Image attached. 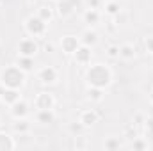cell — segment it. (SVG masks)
I'll return each instance as SVG.
<instances>
[{"instance_id": "27", "label": "cell", "mask_w": 153, "mask_h": 151, "mask_svg": "<svg viewBox=\"0 0 153 151\" xmlns=\"http://www.w3.org/2000/svg\"><path fill=\"white\" fill-rule=\"evenodd\" d=\"M107 55H109L111 59H116V57H119V46H116V44L109 46V50H107Z\"/></svg>"}, {"instance_id": "28", "label": "cell", "mask_w": 153, "mask_h": 151, "mask_svg": "<svg viewBox=\"0 0 153 151\" xmlns=\"http://www.w3.org/2000/svg\"><path fill=\"white\" fill-rule=\"evenodd\" d=\"M146 50H148L150 53H153V38L146 39Z\"/></svg>"}, {"instance_id": "18", "label": "cell", "mask_w": 153, "mask_h": 151, "mask_svg": "<svg viewBox=\"0 0 153 151\" xmlns=\"http://www.w3.org/2000/svg\"><path fill=\"white\" fill-rule=\"evenodd\" d=\"M14 150V141L7 133H0V151H9Z\"/></svg>"}, {"instance_id": "33", "label": "cell", "mask_w": 153, "mask_h": 151, "mask_svg": "<svg viewBox=\"0 0 153 151\" xmlns=\"http://www.w3.org/2000/svg\"><path fill=\"white\" fill-rule=\"evenodd\" d=\"M100 2H103V0H100Z\"/></svg>"}, {"instance_id": "6", "label": "cell", "mask_w": 153, "mask_h": 151, "mask_svg": "<svg viewBox=\"0 0 153 151\" xmlns=\"http://www.w3.org/2000/svg\"><path fill=\"white\" fill-rule=\"evenodd\" d=\"M34 105H36L38 110H43V109H53L55 100H53V96L48 94V93H39L38 96H36V100H34Z\"/></svg>"}, {"instance_id": "16", "label": "cell", "mask_w": 153, "mask_h": 151, "mask_svg": "<svg viewBox=\"0 0 153 151\" xmlns=\"http://www.w3.org/2000/svg\"><path fill=\"white\" fill-rule=\"evenodd\" d=\"M16 64H18L25 73H29V71H32V70H34V57L20 55V57H18V61H16Z\"/></svg>"}, {"instance_id": "11", "label": "cell", "mask_w": 153, "mask_h": 151, "mask_svg": "<svg viewBox=\"0 0 153 151\" xmlns=\"http://www.w3.org/2000/svg\"><path fill=\"white\" fill-rule=\"evenodd\" d=\"M98 117H100V114L96 112V110H84V112L80 114V123L87 128V126H93L94 123H98Z\"/></svg>"}, {"instance_id": "29", "label": "cell", "mask_w": 153, "mask_h": 151, "mask_svg": "<svg viewBox=\"0 0 153 151\" xmlns=\"http://www.w3.org/2000/svg\"><path fill=\"white\" fill-rule=\"evenodd\" d=\"M100 4H102L100 0H89V5H91V9H96Z\"/></svg>"}, {"instance_id": "17", "label": "cell", "mask_w": 153, "mask_h": 151, "mask_svg": "<svg viewBox=\"0 0 153 151\" xmlns=\"http://www.w3.org/2000/svg\"><path fill=\"white\" fill-rule=\"evenodd\" d=\"M119 57H123V59H126V61L134 59V57H135V48H134V44H121V46H119Z\"/></svg>"}, {"instance_id": "20", "label": "cell", "mask_w": 153, "mask_h": 151, "mask_svg": "<svg viewBox=\"0 0 153 151\" xmlns=\"http://www.w3.org/2000/svg\"><path fill=\"white\" fill-rule=\"evenodd\" d=\"M38 16L43 20V21H50L52 18H53V11H52V7H48V5H41L38 9Z\"/></svg>"}, {"instance_id": "30", "label": "cell", "mask_w": 153, "mask_h": 151, "mask_svg": "<svg viewBox=\"0 0 153 151\" xmlns=\"http://www.w3.org/2000/svg\"><path fill=\"white\" fill-rule=\"evenodd\" d=\"M43 48H45V52H53V44L52 43H45Z\"/></svg>"}, {"instance_id": "5", "label": "cell", "mask_w": 153, "mask_h": 151, "mask_svg": "<svg viewBox=\"0 0 153 151\" xmlns=\"http://www.w3.org/2000/svg\"><path fill=\"white\" fill-rule=\"evenodd\" d=\"M0 100L5 105H13V103H16L20 100V93H18V89H11V87L0 85Z\"/></svg>"}, {"instance_id": "8", "label": "cell", "mask_w": 153, "mask_h": 151, "mask_svg": "<svg viewBox=\"0 0 153 151\" xmlns=\"http://www.w3.org/2000/svg\"><path fill=\"white\" fill-rule=\"evenodd\" d=\"M61 46H62L64 53H75L76 48L80 46V39L75 38V36H64L61 39Z\"/></svg>"}, {"instance_id": "25", "label": "cell", "mask_w": 153, "mask_h": 151, "mask_svg": "<svg viewBox=\"0 0 153 151\" xmlns=\"http://www.w3.org/2000/svg\"><path fill=\"white\" fill-rule=\"evenodd\" d=\"M132 148H134V150H146V148H148V142L143 141V139H134Z\"/></svg>"}, {"instance_id": "9", "label": "cell", "mask_w": 153, "mask_h": 151, "mask_svg": "<svg viewBox=\"0 0 153 151\" xmlns=\"http://www.w3.org/2000/svg\"><path fill=\"white\" fill-rule=\"evenodd\" d=\"M11 114H13V117H16V119L27 117V114H29V103H27V101H23V100L20 98L16 103H13V105H11Z\"/></svg>"}, {"instance_id": "14", "label": "cell", "mask_w": 153, "mask_h": 151, "mask_svg": "<svg viewBox=\"0 0 153 151\" xmlns=\"http://www.w3.org/2000/svg\"><path fill=\"white\" fill-rule=\"evenodd\" d=\"M98 43V34L93 30V29H85L82 38H80V44H85V46H94Z\"/></svg>"}, {"instance_id": "22", "label": "cell", "mask_w": 153, "mask_h": 151, "mask_svg": "<svg viewBox=\"0 0 153 151\" xmlns=\"http://www.w3.org/2000/svg\"><path fill=\"white\" fill-rule=\"evenodd\" d=\"M105 11H107V14L116 16L117 13H121V5H119V2H107V5H105Z\"/></svg>"}, {"instance_id": "4", "label": "cell", "mask_w": 153, "mask_h": 151, "mask_svg": "<svg viewBox=\"0 0 153 151\" xmlns=\"http://www.w3.org/2000/svg\"><path fill=\"white\" fill-rule=\"evenodd\" d=\"M18 50H20V55H25V57H34L36 53H38L39 50V44L36 39L32 38H25L20 41V44H18Z\"/></svg>"}, {"instance_id": "26", "label": "cell", "mask_w": 153, "mask_h": 151, "mask_svg": "<svg viewBox=\"0 0 153 151\" xmlns=\"http://www.w3.org/2000/svg\"><path fill=\"white\" fill-rule=\"evenodd\" d=\"M146 123V137H150V139H153V117H150V119H146L144 121Z\"/></svg>"}, {"instance_id": "32", "label": "cell", "mask_w": 153, "mask_h": 151, "mask_svg": "<svg viewBox=\"0 0 153 151\" xmlns=\"http://www.w3.org/2000/svg\"><path fill=\"white\" fill-rule=\"evenodd\" d=\"M30 2H39V0H30Z\"/></svg>"}, {"instance_id": "1", "label": "cell", "mask_w": 153, "mask_h": 151, "mask_svg": "<svg viewBox=\"0 0 153 151\" xmlns=\"http://www.w3.org/2000/svg\"><path fill=\"white\" fill-rule=\"evenodd\" d=\"M85 82L89 87H100L105 89L111 82H112V73L105 64H94L91 68H87L85 71Z\"/></svg>"}, {"instance_id": "24", "label": "cell", "mask_w": 153, "mask_h": 151, "mask_svg": "<svg viewBox=\"0 0 153 151\" xmlns=\"http://www.w3.org/2000/svg\"><path fill=\"white\" fill-rule=\"evenodd\" d=\"M84 130H85V126H84L80 121H78V123H71V124H70V132H71L73 135H78V137H80V135L84 133Z\"/></svg>"}, {"instance_id": "13", "label": "cell", "mask_w": 153, "mask_h": 151, "mask_svg": "<svg viewBox=\"0 0 153 151\" xmlns=\"http://www.w3.org/2000/svg\"><path fill=\"white\" fill-rule=\"evenodd\" d=\"M36 119H38V123H41V124H50V123L55 121V114H53L52 109H43V110H38Z\"/></svg>"}, {"instance_id": "15", "label": "cell", "mask_w": 153, "mask_h": 151, "mask_svg": "<svg viewBox=\"0 0 153 151\" xmlns=\"http://www.w3.org/2000/svg\"><path fill=\"white\" fill-rule=\"evenodd\" d=\"M100 21V13L96 9H87L84 13V23H87L89 27H94Z\"/></svg>"}, {"instance_id": "21", "label": "cell", "mask_w": 153, "mask_h": 151, "mask_svg": "<svg viewBox=\"0 0 153 151\" xmlns=\"http://www.w3.org/2000/svg\"><path fill=\"white\" fill-rule=\"evenodd\" d=\"M87 98L93 100V101H100L103 98V89H100V87H89L87 89Z\"/></svg>"}, {"instance_id": "19", "label": "cell", "mask_w": 153, "mask_h": 151, "mask_svg": "<svg viewBox=\"0 0 153 151\" xmlns=\"http://www.w3.org/2000/svg\"><path fill=\"white\" fill-rule=\"evenodd\" d=\"M13 128H14V132H18V133H27L29 132V128H30V124H29V121L25 119V117H22V119H16V123L13 124Z\"/></svg>"}, {"instance_id": "3", "label": "cell", "mask_w": 153, "mask_h": 151, "mask_svg": "<svg viewBox=\"0 0 153 151\" xmlns=\"http://www.w3.org/2000/svg\"><path fill=\"white\" fill-rule=\"evenodd\" d=\"M25 30H27L29 36H34V38L43 36V34L46 32V21H43L38 14H36V16L32 14V16H29V18L25 20Z\"/></svg>"}, {"instance_id": "31", "label": "cell", "mask_w": 153, "mask_h": 151, "mask_svg": "<svg viewBox=\"0 0 153 151\" xmlns=\"http://www.w3.org/2000/svg\"><path fill=\"white\" fill-rule=\"evenodd\" d=\"M150 101L153 103V89H152V93H150Z\"/></svg>"}, {"instance_id": "10", "label": "cell", "mask_w": 153, "mask_h": 151, "mask_svg": "<svg viewBox=\"0 0 153 151\" xmlns=\"http://www.w3.org/2000/svg\"><path fill=\"white\" fill-rule=\"evenodd\" d=\"M73 55H75V61L78 62V64H87V62L91 61V55H93V53H91V46L80 44Z\"/></svg>"}, {"instance_id": "2", "label": "cell", "mask_w": 153, "mask_h": 151, "mask_svg": "<svg viewBox=\"0 0 153 151\" xmlns=\"http://www.w3.org/2000/svg\"><path fill=\"white\" fill-rule=\"evenodd\" d=\"M25 84V71L14 64V66H7L2 70L0 73V85L4 87H11V89H20Z\"/></svg>"}, {"instance_id": "7", "label": "cell", "mask_w": 153, "mask_h": 151, "mask_svg": "<svg viewBox=\"0 0 153 151\" xmlns=\"http://www.w3.org/2000/svg\"><path fill=\"white\" fill-rule=\"evenodd\" d=\"M38 78L41 84H53L57 80V70L52 68V66H45V68L39 70Z\"/></svg>"}, {"instance_id": "12", "label": "cell", "mask_w": 153, "mask_h": 151, "mask_svg": "<svg viewBox=\"0 0 153 151\" xmlns=\"http://www.w3.org/2000/svg\"><path fill=\"white\" fill-rule=\"evenodd\" d=\"M75 5H76L75 0H59V4H57V11H59L61 16H70V14L73 13Z\"/></svg>"}, {"instance_id": "23", "label": "cell", "mask_w": 153, "mask_h": 151, "mask_svg": "<svg viewBox=\"0 0 153 151\" xmlns=\"http://www.w3.org/2000/svg\"><path fill=\"white\" fill-rule=\"evenodd\" d=\"M121 148V142H119V139H116V137H111V139H107L105 141V150H119Z\"/></svg>"}]
</instances>
